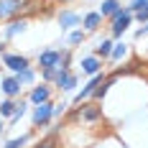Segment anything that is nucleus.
Listing matches in <instances>:
<instances>
[{
  "label": "nucleus",
  "mask_w": 148,
  "mask_h": 148,
  "mask_svg": "<svg viewBox=\"0 0 148 148\" xmlns=\"http://www.w3.org/2000/svg\"><path fill=\"white\" fill-rule=\"evenodd\" d=\"M23 31H26V21H23V18H21V21L13 18V21L5 26V38H13L15 33H23Z\"/></svg>",
  "instance_id": "obj_14"
},
{
  "label": "nucleus",
  "mask_w": 148,
  "mask_h": 148,
  "mask_svg": "<svg viewBox=\"0 0 148 148\" xmlns=\"http://www.w3.org/2000/svg\"><path fill=\"white\" fill-rule=\"evenodd\" d=\"M28 0H0V21L5 18H15L21 10H26Z\"/></svg>",
  "instance_id": "obj_2"
},
{
  "label": "nucleus",
  "mask_w": 148,
  "mask_h": 148,
  "mask_svg": "<svg viewBox=\"0 0 148 148\" xmlns=\"http://www.w3.org/2000/svg\"><path fill=\"white\" fill-rule=\"evenodd\" d=\"M112 41H110V38H102V41H100V44H97V59H107V56H110V54H112Z\"/></svg>",
  "instance_id": "obj_15"
},
{
  "label": "nucleus",
  "mask_w": 148,
  "mask_h": 148,
  "mask_svg": "<svg viewBox=\"0 0 148 148\" xmlns=\"http://www.w3.org/2000/svg\"><path fill=\"white\" fill-rule=\"evenodd\" d=\"M41 77H44V82H54L56 72H54V69H41Z\"/></svg>",
  "instance_id": "obj_24"
},
{
  "label": "nucleus",
  "mask_w": 148,
  "mask_h": 148,
  "mask_svg": "<svg viewBox=\"0 0 148 148\" xmlns=\"http://www.w3.org/2000/svg\"><path fill=\"white\" fill-rule=\"evenodd\" d=\"M84 41V31H72V36H69V44H82Z\"/></svg>",
  "instance_id": "obj_23"
},
{
  "label": "nucleus",
  "mask_w": 148,
  "mask_h": 148,
  "mask_svg": "<svg viewBox=\"0 0 148 148\" xmlns=\"http://www.w3.org/2000/svg\"><path fill=\"white\" fill-rule=\"evenodd\" d=\"M0 133H3V123H0Z\"/></svg>",
  "instance_id": "obj_28"
},
{
  "label": "nucleus",
  "mask_w": 148,
  "mask_h": 148,
  "mask_svg": "<svg viewBox=\"0 0 148 148\" xmlns=\"http://www.w3.org/2000/svg\"><path fill=\"white\" fill-rule=\"evenodd\" d=\"M102 82H105V74H102V72H97V74H95V77H92V79L87 82V84L82 87V92H77V95H74V105H82L84 100H87V97H92V92L100 87Z\"/></svg>",
  "instance_id": "obj_3"
},
{
  "label": "nucleus",
  "mask_w": 148,
  "mask_h": 148,
  "mask_svg": "<svg viewBox=\"0 0 148 148\" xmlns=\"http://www.w3.org/2000/svg\"><path fill=\"white\" fill-rule=\"evenodd\" d=\"M135 18H138L140 23H148V8H143V10H138V13H135Z\"/></svg>",
  "instance_id": "obj_25"
},
{
  "label": "nucleus",
  "mask_w": 148,
  "mask_h": 148,
  "mask_svg": "<svg viewBox=\"0 0 148 148\" xmlns=\"http://www.w3.org/2000/svg\"><path fill=\"white\" fill-rule=\"evenodd\" d=\"M125 54H128V46H125V44H115V46H112V54H110V59L118 61V59H123Z\"/></svg>",
  "instance_id": "obj_18"
},
{
  "label": "nucleus",
  "mask_w": 148,
  "mask_h": 148,
  "mask_svg": "<svg viewBox=\"0 0 148 148\" xmlns=\"http://www.w3.org/2000/svg\"><path fill=\"white\" fill-rule=\"evenodd\" d=\"M59 3H61V5H64V3H72V0H59Z\"/></svg>",
  "instance_id": "obj_27"
},
{
  "label": "nucleus",
  "mask_w": 148,
  "mask_h": 148,
  "mask_svg": "<svg viewBox=\"0 0 148 148\" xmlns=\"http://www.w3.org/2000/svg\"><path fill=\"white\" fill-rule=\"evenodd\" d=\"M49 97H51V89L46 87V84H38V87H33V92L28 95V100L33 105H41V102H49Z\"/></svg>",
  "instance_id": "obj_10"
},
{
  "label": "nucleus",
  "mask_w": 148,
  "mask_h": 148,
  "mask_svg": "<svg viewBox=\"0 0 148 148\" xmlns=\"http://www.w3.org/2000/svg\"><path fill=\"white\" fill-rule=\"evenodd\" d=\"M3 64H5L13 74H18V72H23V69H28V66H31L28 59L21 56V54H3Z\"/></svg>",
  "instance_id": "obj_7"
},
{
  "label": "nucleus",
  "mask_w": 148,
  "mask_h": 148,
  "mask_svg": "<svg viewBox=\"0 0 148 148\" xmlns=\"http://www.w3.org/2000/svg\"><path fill=\"white\" fill-rule=\"evenodd\" d=\"M143 8H148V0H133V3L128 5L130 13H138V10H143Z\"/></svg>",
  "instance_id": "obj_21"
},
{
  "label": "nucleus",
  "mask_w": 148,
  "mask_h": 148,
  "mask_svg": "<svg viewBox=\"0 0 148 148\" xmlns=\"http://www.w3.org/2000/svg\"><path fill=\"white\" fill-rule=\"evenodd\" d=\"M61 56H64V51H54V49H49V51H41L38 54V66L41 69H59L61 66Z\"/></svg>",
  "instance_id": "obj_4"
},
{
  "label": "nucleus",
  "mask_w": 148,
  "mask_h": 148,
  "mask_svg": "<svg viewBox=\"0 0 148 148\" xmlns=\"http://www.w3.org/2000/svg\"><path fill=\"white\" fill-rule=\"evenodd\" d=\"M15 79H18V82H21V87H23V84H28V82H33V79H36V74H33V69H23V72H18L15 74Z\"/></svg>",
  "instance_id": "obj_17"
},
{
  "label": "nucleus",
  "mask_w": 148,
  "mask_h": 148,
  "mask_svg": "<svg viewBox=\"0 0 148 148\" xmlns=\"http://www.w3.org/2000/svg\"><path fill=\"white\" fill-rule=\"evenodd\" d=\"M100 69H102V61L97 59V56H84V59H82V72L84 74H92V77H95Z\"/></svg>",
  "instance_id": "obj_13"
},
{
  "label": "nucleus",
  "mask_w": 148,
  "mask_h": 148,
  "mask_svg": "<svg viewBox=\"0 0 148 148\" xmlns=\"http://www.w3.org/2000/svg\"><path fill=\"white\" fill-rule=\"evenodd\" d=\"M54 84H56L61 92H72V89L77 87V77H74V72H69V69H56Z\"/></svg>",
  "instance_id": "obj_5"
},
{
  "label": "nucleus",
  "mask_w": 148,
  "mask_h": 148,
  "mask_svg": "<svg viewBox=\"0 0 148 148\" xmlns=\"http://www.w3.org/2000/svg\"><path fill=\"white\" fill-rule=\"evenodd\" d=\"M82 26H84V31H97L100 26H102V15L97 13V10H92V13H87L84 15V21H82Z\"/></svg>",
  "instance_id": "obj_12"
},
{
  "label": "nucleus",
  "mask_w": 148,
  "mask_h": 148,
  "mask_svg": "<svg viewBox=\"0 0 148 148\" xmlns=\"http://www.w3.org/2000/svg\"><path fill=\"white\" fill-rule=\"evenodd\" d=\"M133 23V13L128 10V8H123L120 13L112 15V26H110V31H112V36L118 38V36H123L125 31H128V26Z\"/></svg>",
  "instance_id": "obj_1"
},
{
  "label": "nucleus",
  "mask_w": 148,
  "mask_h": 148,
  "mask_svg": "<svg viewBox=\"0 0 148 148\" xmlns=\"http://www.w3.org/2000/svg\"><path fill=\"white\" fill-rule=\"evenodd\" d=\"M143 33H148V23H146V28H140V31H138V36H143Z\"/></svg>",
  "instance_id": "obj_26"
},
{
  "label": "nucleus",
  "mask_w": 148,
  "mask_h": 148,
  "mask_svg": "<svg viewBox=\"0 0 148 148\" xmlns=\"http://www.w3.org/2000/svg\"><path fill=\"white\" fill-rule=\"evenodd\" d=\"M79 23H82L79 13H74V10H61V13H59V26H61V31H69V28H74V26H79Z\"/></svg>",
  "instance_id": "obj_9"
},
{
  "label": "nucleus",
  "mask_w": 148,
  "mask_h": 148,
  "mask_svg": "<svg viewBox=\"0 0 148 148\" xmlns=\"http://www.w3.org/2000/svg\"><path fill=\"white\" fill-rule=\"evenodd\" d=\"M15 107H18L15 100H3V102H0V115L10 120V118H13V112H15Z\"/></svg>",
  "instance_id": "obj_16"
},
{
  "label": "nucleus",
  "mask_w": 148,
  "mask_h": 148,
  "mask_svg": "<svg viewBox=\"0 0 148 148\" xmlns=\"http://www.w3.org/2000/svg\"><path fill=\"white\" fill-rule=\"evenodd\" d=\"M28 143V135H21V138H13V140H8L5 143V148H23Z\"/></svg>",
  "instance_id": "obj_20"
},
{
  "label": "nucleus",
  "mask_w": 148,
  "mask_h": 148,
  "mask_svg": "<svg viewBox=\"0 0 148 148\" xmlns=\"http://www.w3.org/2000/svg\"><path fill=\"white\" fill-rule=\"evenodd\" d=\"M36 148H56V135H54V133L46 135L44 140H38V143H36Z\"/></svg>",
  "instance_id": "obj_19"
},
{
  "label": "nucleus",
  "mask_w": 148,
  "mask_h": 148,
  "mask_svg": "<svg viewBox=\"0 0 148 148\" xmlns=\"http://www.w3.org/2000/svg\"><path fill=\"white\" fill-rule=\"evenodd\" d=\"M123 10V5H120V0H102V5H100V10L97 13L102 15V18H112L115 13Z\"/></svg>",
  "instance_id": "obj_11"
},
{
  "label": "nucleus",
  "mask_w": 148,
  "mask_h": 148,
  "mask_svg": "<svg viewBox=\"0 0 148 148\" xmlns=\"http://www.w3.org/2000/svg\"><path fill=\"white\" fill-rule=\"evenodd\" d=\"M51 118H54V105L51 102H41L33 110V125H36V128H44Z\"/></svg>",
  "instance_id": "obj_6"
},
{
  "label": "nucleus",
  "mask_w": 148,
  "mask_h": 148,
  "mask_svg": "<svg viewBox=\"0 0 148 148\" xmlns=\"http://www.w3.org/2000/svg\"><path fill=\"white\" fill-rule=\"evenodd\" d=\"M0 89L5 92V97H8V100H13V97L21 95V89H23V87H21V82L15 79V74H13V77H5V79L0 82Z\"/></svg>",
  "instance_id": "obj_8"
},
{
  "label": "nucleus",
  "mask_w": 148,
  "mask_h": 148,
  "mask_svg": "<svg viewBox=\"0 0 148 148\" xmlns=\"http://www.w3.org/2000/svg\"><path fill=\"white\" fill-rule=\"evenodd\" d=\"M23 115H26V102L21 100V102H18V107H15V112H13V118H10V120L15 123V120H21Z\"/></svg>",
  "instance_id": "obj_22"
}]
</instances>
